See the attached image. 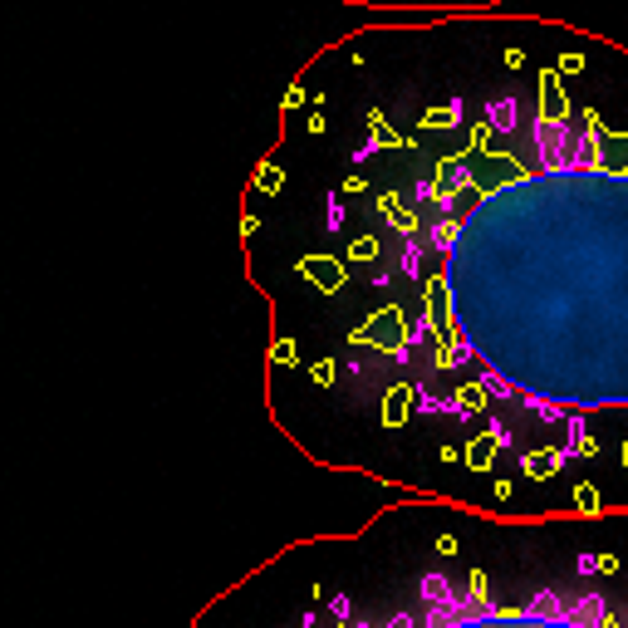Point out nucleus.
<instances>
[{
    "instance_id": "f257e3e1",
    "label": "nucleus",
    "mask_w": 628,
    "mask_h": 628,
    "mask_svg": "<svg viewBox=\"0 0 628 628\" xmlns=\"http://www.w3.org/2000/svg\"><path fill=\"white\" fill-rule=\"evenodd\" d=\"M324 196L373 231L275 222V270H256L285 319L270 388L314 393L290 437L349 427L388 447L383 476L432 471L442 496L447 471L501 457L554 486L628 423V138L545 103L530 153L476 128L407 187L344 167Z\"/></svg>"
},
{
    "instance_id": "f03ea898",
    "label": "nucleus",
    "mask_w": 628,
    "mask_h": 628,
    "mask_svg": "<svg viewBox=\"0 0 628 628\" xmlns=\"http://www.w3.org/2000/svg\"><path fill=\"white\" fill-rule=\"evenodd\" d=\"M609 520H491L457 506L432 560L393 564V584L353 599L314 580L280 628H628V545Z\"/></svg>"
}]
</instances>
